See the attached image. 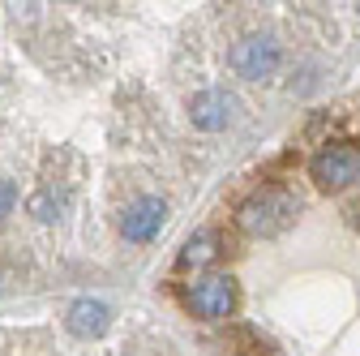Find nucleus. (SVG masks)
<instances>
[{
	"label": "nucleus",
	"instance_id": "obj_7",
	"mask_svg": "<svg viewBox=\"0 0 360 356\" xmlns=\"http://www.w3.org/2000/svg\"><path fill=\"white\" fill-rule=\"evenodd\" d=\"M108 322H112V309H108L103 300H95V296L73 300L69 314H65V326H69L77 339H99V335L108 331Z\"/></svg>",
	"mask_w": 360,
	"mask_h": 356
},
{
	"label": "nucleus",
	"instance_id": "obj_1",
	"mask_svg": "<svg viewBox=\"0 0 360 356\" xmlns=\"http://www.w3.org/2000/svg\"><path fill=\"white\" fill-rule=\"evenodd\" d=\"M296 215H300V202H296L288 189H279V185L253 189V193L240 202V210H236L240 228H245L249 236H279V232H288V228L296 224Z\"/></svg>",
	"mask_w": 360,
	"mask_h": 356
},
{
	"label": "nucleus",
	"instance_id": "obj_4",
	"mask_svg": "<svg viewBox=\"0 0 360 356\" xmlns=\"http://www.w3.org/2000/svg\"><path fill=\"white\" fill-rule=\"evenodd\" d=\"M189 305H193V314L206 318V322L228 318L232 309H236V279H232V275H223V271L202 275V279L189 288Z\"/></svg>",
	"mask_w": 360,
	"mask_h": 356
},
{
	"label": "nucleus",
	"instance_id": "obj_3",
	"mask_svg": "<svg viewBox=\"0 0 360 356\" xmlns=\"http://www.w3.org/2000/svg\"><path fill=\"white\" fill-rule=\"evenodd\" d=\"M279 43L275 34H245L236 48H232V69L245 77V82H266L270 73L279 69Z\"/></svg>",
	"mask_w": 360,
	"mask_h": 356
},
{
	"label": "nucleus",
	"instance_id": "obj_6",
	"mask_svg": "<svg viewBox=\"0 0 360 356\" xmlns=\"http://www.w3.org/2000/svg\"><path fill=\"white\" fill-rule=\"evenodd\" d=\"M232 108H236V99L228 91H198L189 99V120L198 129H206V133H219V129H228Z\"/></svg>",
	"mask_w": 360,
	"mask_h": 356
},
{
	"label": "nucleus",
	"instance_id": "obj_8",
	"mask_svg": "<svg viewBox=\"0 0 360 356\" xmlns=\"http://www.w3.org/2000/svg\"><path fill=\"white\" fill-rule=\"evenodd\" d=\"M219 232H198V236H189L185 241V249H180V266H185V271H189V266H210L214 258H219Z\"/></svg>",
	"mask_w": 360,
	"mask_h": 356
},
{
	"label": "nucleus",
	"instance_id": "obj_2",
	"mask_svg": "<svg viewBox=\"0 0 360 356\" xmlns=\"http://www.w3.org/2000/svg\"><path fill=\"white\" fill-rule=\"evenodd\" d=\"M309 172H313V181H318L322 189L339 193L352 181H360V146L356 142H330V146H322L318 155H313Z\"/></svg>",
	"mask_w": 360,
	"mask_h": 356
},
{
	"label": "nucleus",
	"instance_id": "obj_5",
	"mask_svg": "<svg viewBox=\"0 0 360 356\" xmlns=\"http://www.w3.org/2000/svg\"><path fill=\"white\" fill-rule=\"evenodd\" d=\"M163 224H167V202L163 198H138V202H129L124 215H120V232L133 245L155 241L163 232Z\"/></svg>",
	"mask_w": 360,
	"mask_h": 356
},
{
	"label": "nucleus",
	"instance_id": "obj_9",
	"mask_svg": "<svg viewBox=\"0 0 360 356\" xmlns=\"http://www.w3.org/2000/svg\"><path fill=\"white\" fill-rule=\"evenodd\" d=\"M13 202H18V189H13V181H5V176H0V219H5V215L13 210Z\"/></svg>",
	"mask_w": 360,
	"mask_h": 356
}]
</instances>
